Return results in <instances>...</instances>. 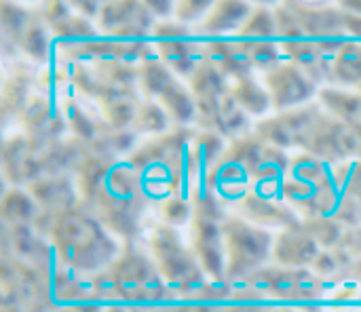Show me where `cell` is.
Listing matches in <instances>:
<instances>
[{
  "instance_id": "cell-25",
  "label": "cell",
  "mask_w": 361,
  "mask_h": 312,
  "mask_svg": "<svg viewBox=\"0 0 361 312\" xmlns=\"http://www.w3.org/2000/svg\"><path fill=\"white\" fill-rule=\"evenodd\" d=\"M336 82L341 85H361V42L357 40H347L343 44V49L338 51L334 65H332V74H330Z\"/></svg>"
},
{
  "instance_id": "cell-32",
  "label": "cell",
  "mask_w": 361,
  "mask_h": 312,
  "mask_svg": "<svg viewBox=\"0 0 361 312\" xmlns=\"http://www.w3.org/2000/svg\"><path fill=\"white\" fill-rule=\"evenodd\" d=\"M345 13V30L349 34L351 40H357L361 42V15H355V13Z\"/></svg>"
},
{
  "instance_id": "cell-20",
  "label": "cell",
  "mask_w": 361,
  "mask_h": 312,
  "mask_svg": "<svg viewBox=\"0 0 361 312\" xmlns=\"http://www.w3.org/2000/svg\"><path fill=\"white\" fill-rule=\"evenodd\" d=\"M23 125L34 135V139H49V142L61 129L59 114L42 97H34V101L25 106V110H23Z\"/></svg>"
},
{
  "instance_id": "cell-26",
  "label": "cell",
  "mask_w": 361,
  "mask_h": 312,
  "mask_svg": "<svg viewBox=\"0 0 361 312\" xmlns=\"http://www.w3.org/2000/svg\"><path fill=\"white\" fill-rule=\"evenodd\" d=\"M237 40H275L279 38L277 34V17L275 8L267 6H254L250 19L245 25L235 34Z\"/></svg>"
},
{
  "instance_id": "cell-16",
  "label": "cell",
  "mask_w": 361,
  "mask_h": 312,
  "mask_svg": "<svg viewBox=\"0 0 361 312\" xmlns=\"http://www.w3.org/2000/svg\"><path fill=\"white\" fill-rule=\"evenodd\" d=\"M237 207L241 209V218L252 224H267V226H298L296 213L286 205L281 196L264 194L258 190H250Z\"/></svg>"
},
{
  "instance_id": "cell-11",
  "label": "cell",
  "mask_w": 361,
  "mask_h": 312,
  "mask_svg": "<svg viewBox=\"0 0 361 312\" xmlns=\"http://www.w3.org/2000/svg\"><path fill=\"white\" fill-rule=\"evenodd\" d=\"M190 249L212 281L226 279V249L220 216L195 209V218L190 222Z\"/></svg>"
},
{
  "instance_id": "cell-22",
  "label": "cell",
  "mask_w": 361,
  "mask_h": 312,
  "mask_svg": "<svg viewBox=\"0 0 361 312\" xmlns=\"http://www.w3.org/2000/svg\"><path fill=\"white\" fill-rule=\"evenodd\" d=\"M231 95L235 97V101L250 114V116H264L271 108V95L267 91V87H262L256 78L245 76L241 80H235L231 87Z\"/></svg>"
},
{
  "instance_id": "cell-24",
  "label": "cell",
  "mask_w": 361,
  "mask_h": 312,
  "mask_svg": "<svg viewBox=\"0 0 361 312\" xmlns=\"http://www.w3.org/2000/svg\"><path fill=\"white\" fill-rule=\"evenodd\" d=\"M188 82L197 104H212L231 91V87H226V78L205 61L197 68V72L188 78Z\"/></svg>"
},
{
  "instance_id": "cell-28",
  "label": "cell",
  "mask_w": 361,
  "mask_h": 312,
  "mask_svg": "<svg viewBox=\"0 0 361 312\" xmlns=\"http://www.w3.org/2000/svg\"><path fill=\"white\" fill-rule=\"evenodd\" d=\"M133 127L137 133H152V135H163L169 127V116L163 110L161 104L154 101H144L137 108Z\"/></svg>"
},
{
  "instance_id": "cell-12",
  "label": "cell",
  "mask_w": 361,
  "mask_h": 312,
  "mask_svg": "<svg viewBox=\"0 0 361 312\" xmlns=\"http://www.w3.org/2000/svg\"><path fill=\"white\" fill-rule=\"evenodd\" d=\"M264 87L271 95L273 110L286 112L311 104L315 95V82L294 63L283 61L264 74Z\"/></svg>"
},
{
  "instance_id": "cell-10",
  "label": "cell",
  "mask_w": 361,
  "mask_h": 312,
  "mask_svg": "<svg viewBox=\"0 0 361 312\" xmlns=\"http://www.w3.org/2000/svg\"><path fill=\"white\" fill-rule=\"evenodd\" d=\"M305 150L324 158L326 163H332V165L347 163V161H360L361 129L324 112L319 116Z\"/></svg>"
},
{
  "instance_id": "cell-27",
  "label": "cell",
  "mask_w": 361,
  "mask_h": 312,
  "mask_svg": "<svg viewBox=\"0 0 361 312\" xmlns=\"http://www.w3.org/2000/svg\"><path fill=\"white\" fill-rule=\"evenodd\" d=\"M173 80H176L173 74L169 72V68L159 57H154V59H150L137 68V82L148 97L159 99L171 87Z\"/></svg>"
},
{
  "instance_id": "cell-33",
  "label": "cell",
  "mask_w": 361,
  "mask_h": 312,
  "mask_svg": "<svg viewBox=\"0 0 361 312\" xmlns=\"http://www.w3.org/2000/svg\"><path fill=\"white\" fill-rule=\"evenodd\" d=\"M104 308L97 306V302H89V304H74V306H63L57 308L55 312H102Z\"/></svg>"
},
{
  "instance_id": "cell-17",
  "label": "cell",
  "mask_w": 361,
  "mask_h": 312,
  "mask_svg": "<svg viewBox=\"0 0 361 312\" xmlns=\"http://www.w3.org/2000/svg\"><path fill=\"white\" fill-rule=\"evenodd\" d=\"M273 258L283 268H307L319 258V245L298 224L283 230L273 243Z\"/></svg>"
},
{
  "instance_id": "cell-21",
  "label": "cell",
  "mask_w": 361,
  "mask_h": 312,
  "mask_svg": "<svg viewBox=\"0 0 361 312\" xmlns=\"http://www.w3.org/2000/svg\"><path fill=\"white\" fill-rule=\"evenodd\" d=\"M319 101H322V108L328 110V114H332L349 125L361 127V93L324 87L319 91Z\"/></svg>"
},
{
  "instance_id": "cell-31",
  "label": "cell",
  "mask_w": 361,
  "mask_h": 312,
  "mask_svg": "<svg viewBox=\"0 0 361 312\" xmlns=\"http://www.w3.org/2000/svg\"><path fill=\"white\" fill-rule=\"evenodd\" d=\"M212 4L214 2H197V0H192V2H178L173 17H176V21H180L184 25H188V23H199L201 25L203 19L207 17Z\"/></svg>"
},
{
  "instance_id": "cell-7",
  "label": "cell",
  "mask_w": 361,
  "mask_h": 312,
  "mask_svg": "<svg viewBox=\"0 0 361 312\" xmlns=\"http://www.w3.org/2000/svg\"><path fill=\"white\" fill-rule=\"evenodd\" d=\"M150 36L159 59L171 74L190 78L203 63V40H197L188 25L163 19L154 23Z\"/></svg>"
},
{
  "instance_id": "cell-34",
  "label": "cell",
  "mask_w": 361,
  "mask_h": 312,
  "mask_svg": "<svg viewBox=\"0 0 361 312\" xmlns=\"http://www.w3.org/2000/svg\"><path fill=\"white\" fill-rule=\"evenodd\" d=\"M169 312H212V308L205 306V304H199V306H178V308H171Z\"/></svg>"
},
{
  "instance_id": "cell-5",
  "label": "cell",
  "mask_w": 361,
  "mask_h": 312,
  "mask_svg": "<svg viewBox=\"0 0 361 312\" xmlns=\"http://www.w3.org/2000/svg\"><path fill=\"white\" fill-rule=\"evenodd\" d=\"M150 260L167 283L171 296L205 300L209 277L199 264L195 251L186 247L180 235L165 222H150L144 228Z\"/></svg>"
},
{
  "instance_id": "cell-13",
  "label": "cell",
  "mask_w": 361,
  "mask_h": 312,
  "mask_svg": "<svg viewBox=\"0 0 361 312\" xmlns=\"http://www.w3.org/2000/svg\"><path fill=\"white\" fill-rule=\"evenodd\" d=\"M27 192L36 201L40 216L34 226H38L42 220L49 222V232L59 216L76 207V190L68 177L61 175H42L27 184Z\"/></svg>"
},
{
  "instance_id": "cell-29",
  "label": "cell",
  "mask_w": 361,
  "mask_h": 312,
  "mask_svg": "<svg viewBox=\"0 0 361 312\" xmlns=\"http://www.w3.org/2000/svg\"><path fill=\"white\" fill-rule=\"evenodd\" d=\"M159 216H161V220L167 226L173 228V226H186V224H190L192 218H195V211H192V205H190V201L186 196L173 194V196H167V199L161 201Z\"/></svg>"
},
{
  "instance_id": "cell-2",
  "label": "cell",
  "mask_w": 361,
  "mask_h": 312,
  "mask_svg": "<svg viewBox=\"0 0 361 312\" xmlns=\"http://www.w3.org/2000/svg\"><path fill=\"white\" fill-rule=\"evenodd\" d=\"M129 165L142 177L148 199L184 196L190 184V144L184 131L163 133L137 148Z\"/></svg>"
},
{
  "instance_id": "cell-15",
  "label": "cell",
  "mask_w": 361,
  "mask_h": 312,
  "mask_svg": "<svg viewBox=\"0 0 361 312\" xmlns=\"http://www.w3.org/2000/svg\"><path fill=\"white\" fill-rule=\"evenodd\" d=\"M203 61L216 68L226 80H241L252 76V63L243 53L235 36L228 38H205L203 40Z\"/></svg>"
},
{
  "instance_id": "cell-19",
  "label": "cell",
  "mask_w": 361,
  "mask_h": 312,
  "mask_svg": "<svg viewBox=\"0 0 361 312\" xmlns=\"http://www.w3.org/2000/svg\"><path fill=\"white\" fill-rule=\"evenodd\" d=\"M0 216L4 222V228H17V226H34L40 209L32 194L21 188H8L2 196Z\"/></svg>"
},
{
  "instance_id": "cell-9",
  "label": "cell",
  "mask_w": 361,
  "mask_h": 312,
  "mask_svg": "<svg viewBox=\"0 0 361 312\" xmlns=\"http://www.w3.org/2000/svg\"><path fill=\"white\" fill-rule=\"evenodd\" d=\"M247 289L254 298H277L305 302L313 300L322 292L319 279L307 268H260L247 279Z\"/></svg>"
},
{
  "instance_id": "cell-4",
  "label": "cell",
  "mask_w": 361,
  "mask_h": 312,
  "mask_svg": "<svg viewBox=\"0 0 361 312\" xmlns=\"http://www.w3.org/2000/svg\"><path fill=\"white\" fill-rule=\"evenodd\" d=\"M146 201L150 199L144 190L142 177L129 161H110L104 180L87 203L93 207V216L108 232L129 239L137 232L140 213Z\"/></svg>"
},
{
  "instance_id": "cell-23",
  "label": "cell",
  "mask_w": 361,
  "mask_h": 312,
  "mask_svg": "<svg viewBox=\"0 0 361 312\" xmlns=\"http://www.w3.org/2000/svg\"><path fill=\"white\" fill-rule=\"evenodd\" d=\"M159 101L171 120L180 125H190L192 120H197V99L192 91L186 89L182 82L173 80L171 87L159 97Z\"/></svg>"
},
{
  "instance_id": "cell-30",
  "label": "cell",
  "mask_w": 361,
  "mask_h": 312,
  "mask_svg": "<svg viewBox=\"0 0 361 312\" xmlns=\"http://www.w3.org/2000/svg\"><path fill=\"white\" fill-rule=\"evenodd\" d=\"M17 40H19V46L23 51H27L32 57L47 59V53H49V36H47L44 27L40 25V21L30 19Z\"/></svg>"
},
{
  "instance_id": "cell-6",
  "label": "cell",
  "mask_w": 361,
  "mask_h": 312,
  "mask_svg": "<svg viewBox=\"0 0 361 312\" xmlns=\"http://www.w3.org/2000/svg\"><path fill=\"white\" fill-rule=\"evenodd\" d=\"M224 249H226V279H250L262 268L269 256H273V243L269 230L243 220H222Z\"/></svg>"
},
{
  "instance_id": "cell-35",
  "label": "cell",
  "mask_w": 361,
  "mask_h": 312,
  "mask_svg": "<svg viewBox=\"0 0 361 312\" xmlns=\"http://www.w3.org/2000/svg\"><path fill=\"white\" fill-rule=\"evenodd\" d=\"M102 312H127L123 306H118V304H110V306H106Z\"/></svg>"
},
{
  "instance_id": "cell-18",
  "label": "cell",
  "mask_w": 361,
  "mask_h": 312,
  "mask_svg": "<svg viewBox=\"0 0 361 312\" xmlns=\"http://www.w3.org/2000/svg\"><path fill=\"white\" fill-rule=\"evenodd\" d=\"M254 6L245 2H214L207 17L199 25L205 38H228L235 36L250 19Z\"/></svg>"
},
{
  "instance_id": "cell-8",
  "label": "cell",
  "mask_w": 361,
  "mask_h": 312,
  "mask_svg": "<svg viewBox=\"0 0 361 312\" xmlns=\"http://www.w3.org/2000/svg\"><path fill=\"white\" fill-rule=\"evenodd\" d=\"M322 114H324L322 104L311 101L307 106L277 112L275 116L262 118L260 123L254 125V135H258L262 142L279 150L307 148Z\"/></svg>"
},
{
  "instance_id": "cell-36",
  "label": "cell",
  "mask_w": 361,
  "mask_h": 312,
  "mask_svg": "<svg viewBox=\"0 0 361 312\" xmlns=\"http://www.w3.org/2000/svg\"><path fill=\"white\" fill-rule=\"evenodd\" d=\"M360 93H361V85H360Z\"/></svg>"
},
{
  "instance_id": "cell-3",
  "label": "cell",
  "mask_w": 361,
  "mask_h": 312,
  "mask_svg": "<svg viewBox=\"0 0 361 312\" xmlns=\"http://www.w3.org/2000/svg\"><path fill=\"white\" fill-rule=\"evenodd\" d=\"M95 302H163L171 298L167 283L157 270L150 256L137 249H125L104 270L93 275Z\"/></svg>"
},
{
  "instance_id": "cell-14",
  "label": "cell",
  "mask_w": 361,
  "mask_h": 312,
  "mask_svg": "<svg viewBox=\"0 0 361 312\" xmlns=\"http://www.w3.org/2000/svg\"><path fill=\"white\" fill-rule=\"evenodd\" d=\"M197 120L209 131L231 139L243 137L250 127V114L235 101L231 91L212 104H197Z\"/></svg>"
},
{
  "instance_id": "cell-1",
  "label": "cell",
  "mask_w": 361,
  "mask_h": 312,
  "mask_svg": "<svg viewBox=\"0 0 361 312\" xmlns=\"http://www.w3.org/2000/svg\"><path fill=\"white\" fill-rule=\"evenodd\" d=\"M49 243L59 264L85 275L108 268L121 256L116 241L102 222L80 207H74L55 220Z\"/></svg>"
}]
</instances>
